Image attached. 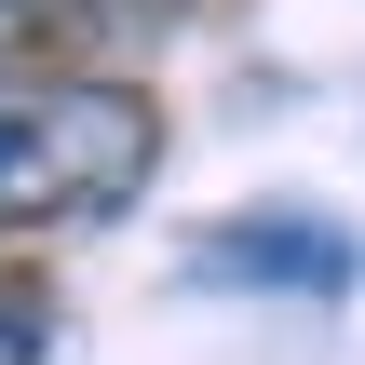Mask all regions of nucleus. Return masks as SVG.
I'll use <instances>...</instances> for the list:
<instances>
[{
  "label": "nucleus",
  "mask_w": 365,
  "mask_h": 365,
  "mask_svg": "<svg viewBox=\"0 0 365 365\" xmlns=\"http://www.w3.org/2000/svg\"><path fill=\"white\" fill-rule=\"evenodd\" d=\"M163 163V108L135 81L54 68V81H0V230H81L122 217Z\"/></svg>",
  "instance_id": "f257e3e1"
},
{
  "label": "nucleus",
  "mask_w": 365,
  "mask_h": 365,
  "mask_svg": "<svg viewBox=\"0 0 365 365\" xmlns=\"http://www.w3.org/2000/svg\"><path fill=\"white\" fill-rule=\"evenodd\" d=\"M365 244L312 203H244L217 230H190V284H284V298H352Z\"/></svg>",
  "instance_id": "f03ea898"
},
{
  "label": "nucleus",
  "mask_w": 365,
  "mask_h": 365,
  "mask_svg": "<svg viewBox=\"0 0 365 365\" xmlns=\"http://www.w3.org/2000/svg\"><path fill=\"white\" fill-rule=\"evenodd\" d=\"M41 352H54V298L0 271V365H41Z\"/></svg>",
  "instance_id": "7ed1b4c3"
},
{
  "label": "nucleus",
  "mask_w": 365,
  "mask_h": 365,
  "mask_svg": "<svg viewBox=\"0 0 365 365\" xmlns=\"http://www.w3.org/2000/svg\"><path fill=\"white\" fill-rule=\"evenodd\" d=\"M54 14H68V0H0V68H14V54H27V41H41Z\"/></svg>",
  "instance_id": "20e7f679"
}]
</instances>
